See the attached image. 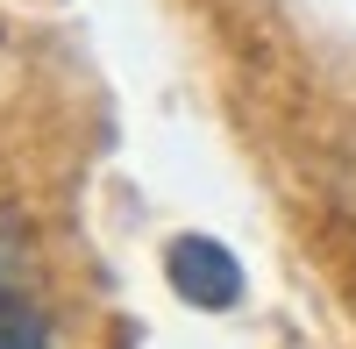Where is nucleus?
I'll return each instance as SVG.
<instances>
[{
	"label": "nucleus",
	"mask_w": 356,
	"mask_h": 349,
	"mask_svg": "<svg viewBox=\"0 0 356 349\" xmlns=\"http://www.w3.org/2000/svg\"><path fill=\"white\" fill-rule=\"evenodd\" d=\"M0 349H57L43 307L29 300L22 285H8V278H0Z\"/></svg>",
	"instance_id": "nucleus-2"
},
{
	"label": "nucleus",
	"mask_w": 356,
	"mask_h": 349,
	"mask_svg": "<svg viewBox=\"0 0 356 349\" xmlns=\"http://www.w3.org/2000/svg\"><path fill=\"white\" fill-rule=\"evenodd\" d=\"M164 278H171V293L186 307H207V314L243 300V264H235L214 236H178L164 250Z\"/></svg>",
	"instance_id": "nucleus-1"
}]
</instances>
